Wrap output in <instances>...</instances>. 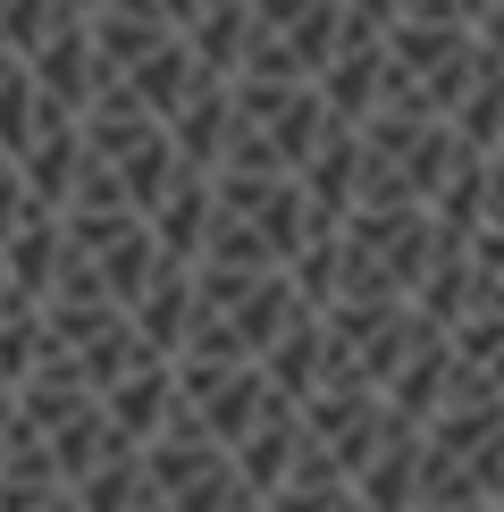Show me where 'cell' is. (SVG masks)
Listing matches in <instances>:
<instances>
[{
    "label": "cell",
    "mask_w": 504,
    "mask_h": 512,
    "mask_svg": "<svg viewBox=\"0 0 504 512\" xmlns=\"http://www.w3.org/2000/svg\"><path fill=\"white\" fill-rule=\"evenodd\" d=\"M471 34H479V51H488V59H496V68H504V0H496V9H488V17H479V26H471Z\"/></svg>",
    "instance_id": "6da1fadb"
}]
</instances>
